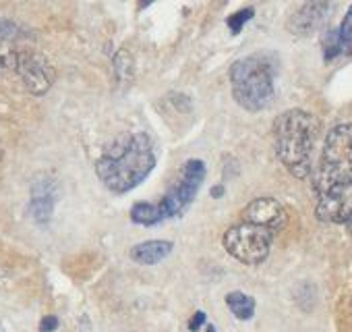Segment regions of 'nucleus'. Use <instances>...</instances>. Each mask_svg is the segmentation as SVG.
I'll return each instance as SVG.
<instances>
[{
	"instance_id": "0eeeda50",
	"label": "nucleus",
	"mask_w": 352,
	"mask_h": 332,
	"mask_svg": "<svg viewBox=\"0 0 352 332\" xmlns=\"http://www.w3.org/2000/svg\"><path fill=\"white\" fill-rule=\"evenodd\" d=\"M15 73L21 77L25 90L34 96H44L56 79V71L52 63L36 50L19 52V63Z\"/></svg>"
},
{
	"instance_id": "4be33fe9",
	"label": "nucleus",
	"mask_w": 352,
	"mask_h": 332,
	"mask_svg": "<svg viewBox=\"0 0 352 332\" xmlns=\"http://www.w3.org/2000/svg\"><path fill=\"white\" fill-rule=\"evenodd\" d=\"M224 191H226V187H224V185H216V187H212V196H214V198H222V196H224Z\"/></svg>"
},
{
	"instance_id": "1a4fd4ad",
	"label": "nucleus",
	"mask_w": 352,
	"mask_h": 332,
	"mask_svg": "<svg viewBox=\"0 0 352 332\" xmlns=\"http://www.w3.org/2000/svg\"><path fill=\"white\" fill-rule=\"evenodd\" d=\"M241 222H249L261 229H267L270 233H280L288 222L286 208L274 200V198H257L249 202L241 212Z\"/></svg>"
},
{
	"instance_id": "f3484780",
	"label": "nucleus",
	"mask_w": 352,
	"mask_h": 332,
	"mask_svg": "<svg viewBox=\"0 0 352 332\" xmlns=\"http://www.w3.org/2000/svg\"><path fill=\"white\" fill-rule=\"evenodd\" d=\"M23 38H30V34L21 25H17L11 19H0V40L15 44L17 40H23Z\"/></svg>"
},
{
	"instance_id": "5701e85b",
	"label": "nucleus",
	"mask_w": 352,
	"mask_h": 332,
	"mask_svg": "<svg viewBox=\"0 0 352 332\" xmlns=\"http://www.w3.org/2000/svg\"><path fill=\"white\" fill-rule=\"evenodd\" d=\"M208 332H218V330H216V326H214V324H210V326H208Z\"/></svg>"
},
{
	"instance_id": "6e6552de",
	"label": "nucleus",
	"mask_w": 352,
	"mask_h": 332,
	"mask_svg": "<svg viewBox=\"0 0 352 332\" xmlns=\"http://www.w3.org/2000/svg\"><path fill=\"white\" fill-rule=\"evenodd\" d=\"M315 216L327 225H348L352 220V187H336L317 194Z\"/></svg>"
},
{
	"instance_id": "7ed1b4c3",
	"label": "nucleus",
	"mask_w": 352,
	"mask_h": 332,
	"mask_svg": "<svg viewBox=\"0 0 352 332\" xmlns=\"http://www.w3.org/2000/svg\"><path fill=\"white\" fill-rule=\"evenodd\" d=\"M276 59L272 54H249L239 59L230 69L234 102L249 110H265L276 94Z\"/></svg>"
},
{
	"instance_id": "ddd939ff",
	"label": "nucleus",
	"mask_w": 352,
	"mask_h": 332,
	"mask_svg": "<svg viewBox=\"0 0 352 332\" xmlns=\"http://www.w3.org/2000/svg\"><path fill=\"white\" fill-rule=\"evenodd\" d=\"M226 305H228V309L232 311V315H234L236 320H243V322L251 320V318L255 315V307H257L255 299H253L251 295L243 293V291H232V293H228V295H226Z\"/></svg>"
},
{
	"instance_id": "f257e3e1",
	"label": "nucleus",
	"mask_w": 352,
	"mask_h": 332,
	"mask_svg": "<svg viewBox=\"0 0 352 332\" xmlns=\"http://www.w3.org/2000/svg\"><path fill=\"white\" fill-rule=\"evenodd\" d=\"M155 166L153 143L147 133H133L118 139L96 162L102 185L112 194H126L139 187Z\"/></svg>"
},
{
	"instance_id": "412c9836",
	"label": "nucleus",
	"mask_w": 352,
	"mask_h": 332,
	"mask_svg": "<svg viewBox=\"0 0 352 332\" xmlns=\"http://www.w3.org/2000/svg\"><path fill=\"white\" fill-rule=\"evenodd\" d=\"M206 320H208V318H206L204 311H195L193 318L189 320V330H191V332H197V330L206 324Z\"/></svg>"
},
{
	"instance_id": "9b49d317",
	"label": "nucleus",
	"mask_w": 352,
	"mask_h": 332,
	"mask_svg": "<svg viewBox=\"0 0 352 332\" xmlns=\"http://www.w3.org/2000/svg\"><path fill=\"white\" fill-rule=\"evenodd\" d=\"M327 11H329L327 3H305L290 19L292 34L307 36V34L315 32L321 25V21L325 19Z\"/></svg>"
},
{
	"instance_id": "a211bd4d",
	"label": "nucleus",
	"mask_w": 352,
	"mask_h": 332,
	"mask_svg": "<svg viewBox=\"0 0 352 332\" xmlns=\"http://www.w3.org/2000/svg\"><path fill=\"white\" fill-rule=\"evenodd\" d=\"M253 17H255V9H253V7H247V9L236 11L234 15H230V17L226 19V25L230 28L232 34H239V32L243 30V25H245L247 21H251Z\"/></svg>"
},
{
	"instance_id": "f03ea898",
	"label": "nucleus",
	"mask_w": 352,
	"mask_h": 332,
	"mask_svg": "<svg viewBox=\"0 0 352 332\" xmlns=\"http://www.w3.org/2000/svg\"><path fill=\"white\" fill-rule=\"evenodd\" d=\"M319 131V118L302 108H290L278 114L274 121V149L282 166L292 177L307 179L311 175Z\"/></svg>"
},
{
	"instance_id": "2eb2a0df",
	"label": "nucleus",
	"mask_w": 352,
	"mask_h": 332,
	"mask_svg": "<svg viewBox=\"0 0 352 332\" xmlns=\"http://www.w3.org/2000/svg\"><path fill=\"white\" fill-rule=\"evenodd\" d=\"M336 36H338V48L340 54H352V5L346 11L342 23L336 28Z\"/></svg>"
},
{
	"instance_id": "423d86ee",
	"label": "nucleus",
	"mask_w": 352,
	"mask_h": 332,
	"mask_svg": "<svg viewBox=\"0 0 352 332\" xmlns=\"http://www.w3.org/2000/svg\"><path fill=\"white\" fill-rule=\"evenodd\" d=\"M206 162L199 158L187 160L185 166L181 169V175L176 179V183L166 191V196L157 202L164 220L181 216L189 210V206L193 204V200L197 198L204 181H206Z\"/></svg>"
},
{
	"instance_id": "20e7f679",
	"label": "nucleus",
	"mask_w": 352,
	"mask_h": 332,
	"mask_svg": "<svg viewBox=\"0 0 352 332\" xmlns=\"http://www.w3.org/2000/svg\"><path fill=\"white\" fill-rule=\"evenodd\" d=\"M336 187H352V123L329 129L313 175L315 196Z\"/></svg>"
},
{
	"instance_id": "b1692460",
	"label": "nucleus",
	"mask_w": 352,
	"mask_h": 332,
	"mask_svg": "<svg viewBox=\"0 0 352 332\" xmlns=\"http://www.w3.org/2000/svg\"><path fill=\"white\" fill-rule=\"evenodd\" d=\"M346 229H348V233H350V235H352V220H350V222H348V225H346Z\"/></svg>"
},
{
	"instance_id": "6ab92c4d",
	"label": "nucleus",
	"mask_w": 352,
	"mask_h": 332,
	"mask_svg": "<svg viewBox=\"0 0 352 332\" xmlns=\"http://www.w3.org/2000/svg\"><path fill=\"white\" fill-rule=\"evenodd\" d=\"M336 56H340V48H338V36L336 30H329L323 38V59L325 61H333Z\"/></svg>"
},
{
	"instance_id": "9d476101",
	"label": "nucleus",
	"mask_w": 352,
	"mask_h": 332,
	"mask_svg": "<svg viewBox=\"0 0 352 332\" xmlns=\"http://www.w3.org/2000/svg\"><path fill=\"white\" fill-rule=\"evenodd\" d=\"M58 183L50 177H40L32 183V198H30V206H28V214L32 216L34 222L38 225H48L52 214H54V206L58 202Z\"/></svg>"
},
{
	"instance_id": "4468645a",
	"label": "nucleus",
	"mask_w": 352,
	"mask_h": 332,
	"mask_svg": "<svg viewBox=\"0 0 352 332\" xmlns=\"http://www.w3.org/2000/svg\"><path fill=\"white\" fill-rule=\"evenodd\" d=\"M131 220L141 227H155L164 222V216L157 202H137L131 208Z\"/></svg>"
},
{
	"instance_id": "f8f14e48",
	"label": "nucleus",
	"mask_w": 352,
	"mask_h": 332,
	"mask_svg": "<svg viewBox=\"0 0 352 332\" xmlns=\"http://www.w3.org/2000/svg\"><path fill=\"white\" fill-rule=\"evenodd\" d=\"M174 249V243L172 241H166V239H151V241H143V243H137L133 249H131V260L137 262V264H143V266H153V264H160L162 260H166Z\"/></svg>"
},
{
	"instance_id": "aec40b11",
	"label": "nucleus",
	"mask_w": 352,
	"mask_h": 332,
	"mask_svg": "<svg viewBox=\"0 0 352 332\" xmlns=\"http://www.w3.org/2000/svg\"><path fill=\"white\" fill-rule=\"evenodd\" d=\"M58 328V318L56 315H44L40 322V332H54Z\"/></svg>"
},
{
	"instance_id": "dca6fc26",
	"label": "nucleus",
	"mask_w": 352,
	"mask_h": 332,
	"mask_svg": "<svg viewBox=\"0 0 352 332\" xmlns=\"http://www.w3.org/2000/svg\"><path fill=\"white\" fill-rule=\"evenodd\" d=\"M19 52L15 48V44L3 42L0 40V77L7 73H15L17 71V63H19Z\"/></svg>"
},
{
	"instance_id": "39448f33",
	"label": "nucleus",
	"mask_w": 352,
	"mask_h": 332,
	"mask_svg": "<svg viewBox=\"0 0 352 332\" xmlns=\"http://www.w3.org/2000/svg\"><path fill=\"white\" fill-rule=\"evenodd\" d=\"M272 243H274V233H270L267 229L249 225V222L232 225L222 237L224 249L234 260H239L247 266L263 264L270 258Z\"/></svg>"
}]
</instances>
